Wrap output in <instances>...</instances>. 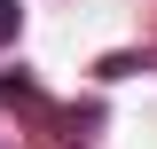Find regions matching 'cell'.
<instances>
[{
  "instance_id": "obj_1",
  "label": "cell",
  "mask_w": 157,
  "mask_h": 149,
  "mask_svg": "<svg viewBox=\"0 0 157 149\" xmlns=\"http://www.w3.org/2000/svg\"><path fill=\"white\" fill-rule=\"evenodd\" d=\"M16 24H24V8H16V0H0V39H16Z\"/></svg>"
}]
</instances>
